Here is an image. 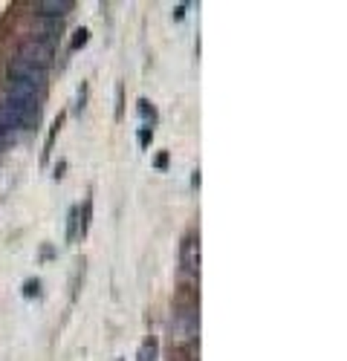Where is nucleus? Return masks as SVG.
<instances>
[{
	"instance_id": "3",
	"label": "nucleus",
	"mask_w": 347,
	"mask_h": 361,
	"mask_svg": "<svg viewBox=\"0 0 347 361\" xmlns=\"http://www.w3.org/2000/svg\"><path fill=\"white\" fill-rule=\"evenodd\" d=\"M183 266L191 269V272L200 266V240L197 237H188L183 243Z\"/></svg>"
},
{
	"instance_id": "6",
	"label": "nucleus",
	"mask_w": 347,
	"mask_h": 361,
	"mask_svg": "<svg viewBox=\"0 0 347 361\" xmlns=\"http://www.w3.org/2000/svg\"><path fill=\"white\" fill-rule=\"evenodd\" d=\"M139 145H142V147L151 145V128H142V130H139Z\"/></svg>"
},
{
	"instance_id": "8",
	"label": "nucleus",
	"mask_w": 347,
	"mask_h": 361,
	"mask_svg": "<svg viewBox=\"0 0 347 361\" xmlns=\"http://www.w3.org/2000/svg\"><path fill=\"white\" fill-rule=\"evenodd\" d=\"M165 165H168V157H165V154H162V157H159V159H157V168H165Z\"/></svg>"
},
{
	"instance_id": "2",
	"label": "nucleus",
	"mask_w": 347,
	"mask_h": 361,
	"mask_svg": "<svg viewBox=\"0 0 347 361\" xmlns=\"http://www.w3.org/2000/svg\"><path fill=\"white\" fill-rule=\"evenodd\" d=\"M38 12V18H52V20H61L70 9H73V0H41V4L32 6Z\"/></svg>"
},
{
	"instance_id": "5",
	"label": "nucleus",
	"mask_w": 347,
	"mask_h": 361,
	"mask_svg": "<svg viewBox=\"0 0 347 361\" xmlns=\"http://www.w3.org/2000/svg\"><path fill=\"white\" fill-rule=\"evenodd\" d=\"M87 41H90V32H87V29H78V32H75V38H73V49L84 47Z\"/></svg>"
},
{
	"instance_id": "7",
	"label": "nucleus",
	"mask_w": 347,
	"mask_h": 361,
	"mask_svg": "<svg viewBox=\"0 0 347 361\" xmlns=\"http://www.w3.org/2000/svg\"><path fill=\"white\" fill-rule=\"evenodd\" d=\"M75 220H78V212H75V208H73V212H70V240H75Z\"/></svg>"
},
{
	"instance_id": "4",
	"label": "nucleus",
	"mask_w": 347,
	"mask_h": 361,
	"mask_svg": "<svg viewBox=\"0 0 347 361\" xmlns=\"http://www.w3.org/2000/svg\"><path fill=\"white\" fill-rule=\"evenodd\" d=\"M157 341H145L142 347H139V361H157Z\"/></svg>"
},
{
	"instance_id": "1",
	"label": "nucleus",
	"mask_w": 347,
	"mask_h": 361,
	"mask_svg": "<svg viewBox=\"0 0 347 361\" xmlns=\"http://www.w3.org/2000/svg\"><path fill=\"white\" fill-rule=\"evenodd\" d=\"M52 58H55V44L41 41V38H29V41L20 47V52H18V61L35 67V70H44V73H47V67L52 64Z\"/></svg>"
}]
</instances>
